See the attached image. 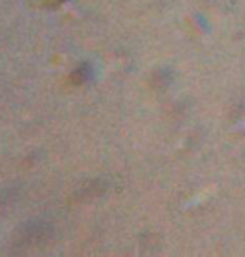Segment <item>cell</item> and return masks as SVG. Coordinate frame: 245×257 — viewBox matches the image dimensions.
<instances>
[{"label": "cell", "instance_id": "obj_1", "mask_svg": "<svg viewBox=\"0 0 245 257\" xmlns=\"http://www.w3.org/2000/svg\"><path fill=\"white\" fill-rule=\"evenodd\" d=\"M50 230L52 229L42 222L29 224L20 232V237L17 239V245H20V247H37V245H42L44 242L49 240Z\"/></svg>", "mask_w": 245, "mask_h": 257}, {"label": "cell", "instance_id": "obj_3", "mask_svg": "<svg viewBox=\"0 0 245 257\" xmlns=\"http://www.w3.org/2000/svg\"><path fill=\"white\" fill-rule=\"evenodd\" d=\"M55 4H62V2H65V0H54Z\"/></svg>", "mask_w": 245, "mask_h": 257}, {"label": "cell", "instance_id": "obj_2", "mask_svg": "<svg viewBox=\"0 0 245 257\" xmlns=\"http://www.w3.org/2000/svg\"><path fill=\"white\" fill-rule=\"evenodd\" d=\"M87 75H89V72H87V67H80V69L74 70L72 74L69 77V84L72 85H80L82 82L87 79Z\"/></svg>", "mask_w": 245, "mask_h": 257}]
</instances>
